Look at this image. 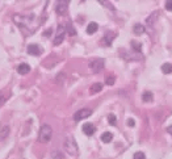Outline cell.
Masks as SVG:
<instances>
[{"label": "cell", "instance_id": "cell-1", "mask_svg": "<svg viewBox=\"0 0 172 159\" xmlns=\"http://www.w3.org/2000/svg\"><path fill=\"white\" fill-rule=\"evenodd\" d=\"M63 147H64V151H66L69 155L76 157V155L79 154V147H78V145H76V141L71 136H69L66 139H64Z\"/></svg>", "mask_w": 172, "mask_h": 159}, {"label": "cell", "instance_id": "cell-2", "mask_svg": "<svg viewBox=\"0 0 172 159\" xmlns=\"http://www.w3.org/2000/svg\"><path fill=\"white\" fill-rule=\"evenodd\" d=\"M53 137V129H51L50 125H42L39 128V133H38V141L41 143H47Z\"/></svg>", "mask_w": 172, "mask_h": 159}, {"label": "cell", "instance_id": "cell-3", "mask_svg": "<svg viewBox=\"0 0 172 159\" xmlns=\"http://www.w3.org/2000/svg\"><path fill=\"white\" fill-rule=\"evenodd\" d=\"M88 66H90V69L92 70V72H99L104 69L105 62H104V59H101V58H97V59H92L91 62L88 63Z\"/></svg>", "mask_w": 172, "mask_h": 159}, {"label": "cell", "instance_id": "cell-4", "mask_svg": "<svg viewBox=\"0 0 172 159\" xmlns=\"http://www.w3.org/2000/svg\"><path fill=\"white\" fill-rule=\"evenodd\" d=\"M64 34H66V28H64V26H62V25H58L57 34H55V37L53 39V44L55 45V46H58V45H60L63 42Z\"/></svg>", "mask_w": 172, "mask_h": 159}, {"label": "cell", "instance_id": "cell-5", "mask_svg": "<svg viewBox=\"0 0 172 159\" xmlns=\"http://www.w3.org/2000/svg\"><path fill=\"white\" fill-rule=\"evenodd\" d=\"M92 115V111L88 108H84V109H80V111H78L74 115V120L75 121H80V120H84V118L90 117Z\"/></svg>", "mask_w": 172, "mask_h": 159}, {"label": "cell", "instance_id": "cell-6", "mask_svg": "<svg viewBox=\"0 0 172 159\" xmlns=\"http://www.w3.org/2000/svg\"><path fill=\"white\" fill-rule=\"evenodd\" d=\"M67 5H69V1H58L57 3V13L59 16H63V15H67Z\"/></svg>", "mask_w": 172, "mask_h": 159}, {"label": "cell", "instance_id": "cell-7", "mask_svg": "<svg viewBox=\"0 0 172 159\" xmlns=\"http://www.w3.org/2000/svg\"><path fill=\"white\" fill-rule=\"evenodd\" d=\"M114 37H116L114 33H112V32H106L105 34H104V37H103V42H101V44L105 45V46H110V45H112V42H113V39H114Z\"/></svg>", "mask_w": 172, "mask_h": 159}, {"label": "cell", "instance_id": "cell-8", "mask_svg": "<svg viewBox=\"0 0 172 159\" xmlns=\"http://www.w3.org/2000/svg\"><path fill=\"white\" fill-rule=\"evenodd\" d=\"M28 54L29 55H39L41 54V47L38 46V45H36V44H32V45H28Z\"/></svg>", "mask_w": 172, "mask_h": 159}, {"label": "cell", "instance_id": "cell-9", "mask_svg": "<svg viewBox=\"0 0 172 159\" xmlns=\"http://www.w3.org/2000/svg\"><path fill=\"white\" fill-rule=\"evenodd\" d=\"M83 131H84V134H87L90 137L95 133V126L92 124H84L83 125Z\"/></svg>", "mask_w": 172, "mask_h": 159}, {"label": "cell", "instance_id": "cell-10", "mask_svg": "<svg viewBox=\"0 0 172 159\" xmlns=\"http://www.w3.org/2000/svg\"><path fill=\"white\" fill-rule=\"evenodd\" d=\"M17 71H18V74L25 75V74H28V72L30 71V66L26 65V63H21V65L17 67Z\"/></svg>", "mask_w": 172, "mask_h": 159}, {"label": "cell", "instance_id": "cell-11", "mask_svg": "<svg viewBox=\"0 0 172 159\" xmlns=\"http://www.w3.org/2000/svg\"><path fill=\"white\" fill-rule=\"evenodd\" d=\"M97 29H99L97 23L92 21V23H90V24H88V26H87V33H88V34H93V33L97 32Z\"/></svg>", "mask_w": 172, "mask_h": 159}, {"label": "cell", "instance_id": "cell-12", "mask_svg": "<svg viewBox=\"0 0 172 159\" xmlns=\"http://www.w3.org/2000/svg\"><path fill=\"white\" fill-rule=\"evenodd\" d=\"M133 32H134V34H137V36H141V34H143V33L146 32V28L142 25V24H136L134 25V29H133Z\"/></svg>", "mask_w": 172, "mask_h": 159}, {"label": "cell", "instance_id": "cell-13", "mask_svg": "<svg viewBox=\"0 0 172 159\" xmlns=\"http://www.w3.org/2000/svg\"><path fill=\"white\" fill-rule=\"evenodd\" d=\"M152 99H154V96H152V92H150V91H146V92H143L142 95V100L145 103H151Z\"/></svg>", "mask_w": 172, "mask_h": 159}, {"label": "cell", "instance_id": "cell-14", "mask_svg": "<svg viewBox=\"0 0 172 159\" xmlns=\"http://www.w3.org/2000/svg\"><path fill=\"white\" fill-rule=\"evenodd\" d=\"M159 16V12H154V13H151L149 16V19H147V25L149 26H152L154 25V23H155V20H156V17Z\"/></svg>", "mask_w": 172, "mask_h": 159}, {"label": "cell", "instance_id": "cell-15", "mask_svg": "<svg viewBox=\"0 0 172 159\" xmlns=\"http://www.w3.org/2000/svg\"><path fill=\"white\" fill-rule=\"evenodd\" d=\"M113 138V134L110 133V131H105V133H103V136H101V141L105 143H109L110 141Z\"/></svg>", "mask_w": 172, "mask_h": 159}, {"label": "cell", "instance_id": "cell-16", "mask_svg": "<svg viewBox=\"0 0 172 159\" xmlns=\"http://www.w3.org/2000/svg\"><path fill=\"white\" fill-rule=\"evenodd\" d=\"M8 134H9V128L8 126H3L1 129H0V141L7 138Z\"/></svg>", "mask_w": 172, "mask_h": 159}, {"label": "cell", "instance_id": "cell-17", "mask_svg": "<svg viewBox=\"0 0 172 159\" xmlns=\"http://www.w3.org/2000/svg\"><path fill=\"white\" fill-rule=\"evenodd\" d=\"M103 90V84L101 83H95L91 87V93H97Z\"/></svg>", "mask_w": 172, "mask_h": 159}, {"label": "cell", "instance_id": "cell-18", "mask_svg": "<svg viewBox=\"0 0 172 159\" xmlns=\"http://www.w3.org/2000/svg\"><path fill=\"white\" fill-rule=\"evenodd\" d=\"M162 71H163V74H171L172 72V65L171 63H164V65L162 66Z\"/></svg>", "mask_w": 172, "mask_h": 159}, {"label": "cell", "instance_id": "cell-19", "mask_svg": "<svg viewBox=\"0 0 172 159\" xmlns=\"http://www.w3.org/2000/svg\"><path fill=\"white\" fill-rule=\"evenodd\" d=\"M7 99H8V95L5 93L4 91H0V106H1L5 101H7Z\"/></svg>", "mask_w": 172, "mask_h": 159}, {"label": "cell", "instance_id": "cell-20", "mask_svg": "<svg viewBox=\"0 0 172 159\" xmlns=\"http://www.w3.org/2000/svg\"><path fill=\"white\" fill-rule=\"evenodd\" d=\"M114 82H116V79H114V76H113V75H109V76H106V78H105V83L108 85H113Z\"/></svg>", "mask_w": 172, "mask_h": 159}, {"label": "cell", "instance_id": "cell-21", "mask_svg": "<svg viewBox=\"0 0 172 159\" xmlns=\"http://www.w3.org/2000/svg\"><path fill=\"white\" fill-rule=\"evenodd\" d=\"M67 32H69V34H70V36H75V34H76V30L72 28L71 23L67 24Z\"/></svg>", "mask_w": 172, "mask_h": 159}, {"label": "cell", "instance_id": "cell-22", "mask_svg": "<svg viewBox=\"0 0 172 159\" xmlns=\"http://www.w3.org/2000/svg\"><path fill=\"white\" fill-rule=\"evenodd\" d=\"M108 121H109L110 125H116V124H117V118H116V116L112 115V113L108 116Z\"/></svg>", "mask_w": 172, "mask_h": 159}, {"label": "cell", "instance_id": "cell-23", "mask_svg": "<svg viewBox=\"0 0 172 159\" xmlns=\"http://www.w3.org/2000/svg\"><path fill=\"white\" fill-rule=\"evenodd\" d=\"M131 46H133L134 51H137V53H139V51H141V44H139V42L133 41V42H131Z\"/></svg>", "mask_w": 172, "mask_h": 159}, {"label": "cell", "instance_id": "cell-24", "mask_svg": "<svg viewBox=\"0 0 172 159\" xmlns=\"http://www.w3.org/2000/svg\"><path fill=\"white\" fill-rule=\"evenodd\" d=\"M133 159H146V155L143 154L142 151H138V152H136V154H134Z\"/></svg>", "mask_w": 172, "mask_h": 159}, {"label": "cell", "instance_id": "cell-25", "mask_svg": "<svg viewBox=\"0 0 172 159\" xmlns=\"http://www.w3.org/2000/svg\"><path fill=\"white\" fill-rule=\"evenodd\" d=\"M165 9L172 12V0H168V1H165Z\"/></svg>", "mask_w": 172, "mask_h": 159}, {"label": "cell", "instance_id": "cell-26", "mask_svg": "<svg viewBox=\"0 0 172 159\" xmlns=\"http://www.w3.org/2000/svg\"><path fill=\"white\" fill-rule=\"evenodd\" d=\"M128 125H129V126H130V128H133L134 125H136V122H134L133 118H129V120H128Z\"/></svg>", "mask_w": 172, "mask_h": 159}, {"label": "cell", "instance_id": "cell-27", "mask_svg": "<svg viewBox=\"0 0 172 159\" xmlns=\"http://www.w3.org/2000/svg\"><path fill=\"white\" fill-rule=\"evenodd\" d=\"M51 32H53L51 29H50V30H46V32L44 33V36H45V37H47V36H50V33H51Z\"/></svg>", "mask_w": 172, "mask_h": 159}, {"label": "cell", "instance_id": "cell-28", "mask_svg": "<svg viewBox=\"0 0 172 159\" xmlns=\"http://www.w3.org/2000/svg\"><path fill=\"white\" fill-rule=\"evenodd\" d=\"M167 131H168V133H170L171 136H172V125H171V126H168V128H167Z\"/></svg>", "mask_w": 172, "mask_h": 159}]
</instances>
